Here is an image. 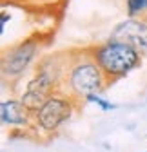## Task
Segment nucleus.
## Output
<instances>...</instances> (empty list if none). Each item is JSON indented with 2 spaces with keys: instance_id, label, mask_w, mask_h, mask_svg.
Instances as JSON below:
<instances>
[{
  "instance_id": "nucleus-6",
  "label": "nucleus",
  "mask_w": 147,
  "mask_h": 152,
  "mask_svg": "<svg viewBox=\"0 0 147 152\" xmlns=\"http://www.w3.org/2000/svg\"><path fill=\"white\" fill-rule=\"evenodd\" d=\"M33 118V112L20 100H4L0 103V120L9 127H27Z\"/></svg>"
},
{
  "instance_id": "nucleus-3",
  "label": "nucleus",
  "mask_w": 147,
  "mask_h": 152,
  "mask_svg": "<svg viewBox=\"0 0 147 152\" xmlns=\"http://www.w3.org/2000/svg\"><path fill=\"white\" fill-rule=\"evenodd\" d=\"M75 98L73 96H64V94L54 92L53 96L47 98V102L33 114L35 123L38 125L44 132H54L58 130L65 121L71 120L75 107H73Z\"/></svg>"
},
{
  "instance_id": "nucleus-2",
  "label": "nucleus",
  "mask_w": 147,
  "mask_h": 152,
  "mask_svg": "<svg viewBox=\"0 0 147 152\" xmlns=\"http://www.w3.org/2000/svg\"><path fill=\"white\" fill-rule=\"evenodd\" d=\"M109 83L107 76L100 69V65L93 60V54L87 56H76L69 62V69L65 74V85H67V94L75 100L78 98H87L89 94H95L104 91Z\"/></svg>"
},
{
  "instance_id": "nucleus-10",
  "label": "nucleus",
  "mask_w": 147,
  "mask_h": 152,
  "mask_svg": "<svg viewBox=\"0 0 147 152\" xmlns=\"http://www.w3.org/2000/svg\"><path fill=\"white\" fill-rule=\"evenodd\" d=\"M143 152H147V150H143Z\"/></svg>"
},
{
  "instance_id": "nucleus-7",
  "label": "nucleus",
  "mask_w": 147,
  "mask_h": 152,
  "mask_svg": "<svg viewBox=\"0 0 147 152\" xmlns=\"http://www.w3.org/2000/svg\"><path fill=\"white\" fill-rule=\"evenodd\" d=\"M125 9H127V16L135 18V16L142 15L143 11H147V0H127Z\"/></svg>"
},
{
  "instance_id": "nucleus-8",
  "label": "nucleus",
  "mask_w": 147,
  "mask_h": 152,
  "mask_svg": "<svg viewBox=\"0 0 147 152\" xmlns=\"http://www.w3.org/2000/svg\"><path fill=\"white\" fill-rule=\"evenodd\" d=\"M85 102L87 103H95V105H98L102 110H115V109H118V105L116 103H111V102H107L105 98H102L98 92H95V94H89V96L85 98Z\"/></svg>"
},
{
  "instance_id": "nucleus-4",
  "label": "nucleus",
  "mask_w": 147,
  "mask_h": 152,
  "mask_svg": "<svg viewBox=\"0 0 147 152\" xmlns=\"http://www.w3.org/2000/svg\"><path fill=\"white\" fill-rule=\"evenodd\" d=\"M36 53H38V40L36 38H26L15 47L4 51L2 54V76L4 80H16L29 69Z\"/></svg>"
},
{
  "instance_id": "nucleus-9",
  "label": "nucleus",
  "mask_w": 147,
  "mask_h": 152,
  "mask_svg": "<svg viewBox=\"0 0 147 152\" xmlns=\"http://www.w3.org/2000/svg\"><path fill=\"white\" fill-rule=\"evenodd\" d=\"M9 15L7 13H2V31H4V27H6V24H7V20H9Z\"/></svg>"
},
{
  "instance_id": "nucleus-1",
  "label": "nucleus",
  "mask_w": 147,
  "mask_h": 152,
  "mask_svg": "<svg viewBox=\"0 0 147 152\" xmlns=\"http://www.w3.org/2000/svg\"><path fill=\"white\" fill-rule=\"evenodd\" d=\"M91 54L111 83L142 65V53L135 45L116 38H109L107 42L91 47Z\"/></svg>"
},
{
  "instance_id": "nucleus-5",
  "label": "nucleus",
  "mask_w": 147,
  "mask_h": 152,
  "mask_svg": "<svg viewBox=\"0 0 147 152\" xmlns=\"http://www.w3.org/2000/svg\"><path fill=\"white\" fill-rule=\"evenodd\" d=\"M111 38L123 40L127 44L135 45L142 54H147V20L129 18V20L118 24L113 29Z\"/></svg>"
}]
</instances>
